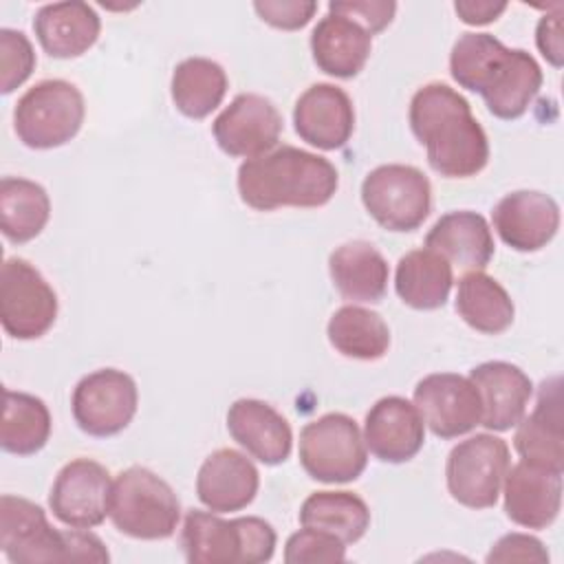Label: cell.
Segmentation results:
<instances>
[{
    "mask_svg": "<svg viewBox=\"0 0 564 564\" xmlns=\"http://www.w3.org/2000/svg\"><path fill=\"white\" fill-rule=\"evenodd\" d=\"M48 216L51 200L40 183L20 176L0 181V229L9 242L33 240L46 227Z\"/></svg>",
    "mask_w": 564,
    "mask_h": 564,
    "instance_id": "cell-30",
    "label": "cell"
},
{
    "mask_svg": "<svg viewBox=\"0 0 564 564\" xmlns=\"http://www.w3.org/2000/svg\"><path fill=\"white\" fill-rule=\"evenodd\" d=\"M51 436V412L46 403L29 392L4 390L0 445L9 454L31 456Z\"/></svg>",
    "mask_w": 564,
    "mask_h": 564,
    "instance_id": "cell-34",
    "label": "cell"
},
{
    "mask_svg": "<svg viewBox=\"0 0 564 564\" xmlns=\"http://www.w3.org/2000/svg\"><path fill=\"white\" fill-rule=\"evenodd\" d=\"M505 513L527 529H546L562 507V471H553L527 460L516 463L505 474Z\"/></svg>",
    "mask_w": 564,
    "mask_h": 564,
    "instance_id": "cell-18",
    "label": "cell"
},
{
    "mask_svg": "<svg viewBox=\"0 0 564 564\" xmlns=\"http://www.w3.org/2000/svg\"><path fill=\"white\" fill-rule=\"evenodd\" d=\"M372 35L355 20L326 13L311 33L313 62L326 75L350 79L361 73L370 57Z\"/></svg>",
    "mask_w": 564,
    "mask_h": 564,
    "instance_id": "cell-25",
    "label": "cell"
},
{
    "mask_svg": "<svg viewBox=\"0 0 564 564\" xmlns=\"http://www.w3.org/2000/svg\"><path fill=\"white\" fill-rule=\"evenodd\" d=\"M454 284L452 264L432 249L408 251L394 271V289L403 304L416 311L445 306Z\"/></svg>",
    "mask_w": 564,
    "mask_h": 564,
    "instance_id": "cell-28",
    "label": "cell"
},
{
    "mask_svg": "<svg viewBox=\"0 0 564 564\" xmlns=\"http://www.w3.org/2000/svg\"><path fill=\"white\" fill-rule=\"evenodd\" d=\"M414 405L438 438H456L480 425L482 401L469 377L434 372L414 388Z\"/></svg>",
    "mask_w": 564,
    "mask_h": 564,
    "instance_id": "cell-14",
    "label": "cell"
},
{
    "mask_svg": "<svg viewBox=\"0 0 564 564\" xmlns=\"http://www.w3.org/2000/svg\"><path fill=\"white\" fill-rule=\"evenodd\" d=\"M339 185L335 165L313 152L282 145L238 167L242 203L258 212L278 207H322Z\"/></svg>",
    "mask_w": 564,
    "mask_h": 564,
    "instance_id": "cell-3",
    "label": "cell"
},
{
    "mask_svg": "<svg viewBox=\"0 0 564 564\" xmlns=\"http://www.w3.org/2000/svg\"><path fill=\"white\" fill-rule=\"evenodd\" d=\"M507 469V443L494 434H474L454 445L447 456V489L463 507L487 509L498 502Z\"/></svg>",
    "mask_w": 564,
    "mask_h": 564,
    "instance_id": "cell-9",
    "label": "cell"
},
{
    "mask_svg": "<svg viewBox=\"0 0 564 564\" xmlns=\"http://www.w3.org/2000/svg\"><path fill=\"white\" fill-rule=\"evenodd\" d=\"M258 487L260 474L256 465L229 447L212 452L196 476V496L214 513L245 509L253 502Z\"/></svg>",
    "mask_w": 564,
    "mask_h": 564,
    "instance_id": "cell-20",
    "label": "cell"
},
{
    "mask_svg": "<svg viewBox=\"0 0 564 564\" xmlns=\"http://www.w3.org/2000/svg\"><path fill=\"white\" fill-rule=\"evenodd\" d=\"M522 460L562 471L564 467V434H562V394L560 379L553 377L540 386L538 403L529 416L518 421L513 436Z\"/></svg>",
    "mask_w": 564,
    "mask_h": 564,
    "instance_id": "cell-23",
    "label": "cell"
},
{
    "mask_svg": "<svg viewBox=\"0 0 564 564\" xmlns=\"http://www.w3.org/2000/svg\"><path fill=\"white\" fill-rule=\"evenodd\" d=\"M410 128L427 150V163L445 178H469L485 170L489 141L469 101L443 82L421 86L410 101Z\"/></svg>",
    "mask_w": 564,
    "mask_h": 564,
    "instance_id": "cell-1",
    "label": "cell"
},
{
    "mask_svg": "<svg viewBox=\"0 0 564 564\" xmlns=\"http://www.w3.org/2000/svg\"><path fill=\"white\" fill-rule=\"evenodd\" d=\"M469 379L482 401L480 425L494 432L518 425L533 394V383L524 370L509 361H485L471 368Z\"/></svg>",
    "mask_w": 564,
    "mask_h": 564,
    "instance_id": "cell-21",
    "label": "cell"
},
{
    "mask_svg": "<svg viewBox=\"0 0 564 564\" xmlns=\"http://www.w3.org/2000/svg\"><path fill=\"white\" fill-rule=\"evenodd\" d=\"M300 463L319 482L357 480L368 463L357 421L341 412H328L306 423L300 432Z\"/></svg>",
    "mask_w": 564,
    "mask_h": 564,
    "instance_id": "cell-7",
    "label": "cell"
},
{
    "mask_svg": "<svg viewBox=\"0 0 564 564\" xmlns=\"http://www.w3.org/2000/svg\"><path fill=\"white\" fill-rule=\"evenodd\" d=\"M108 516L123 535L165 540L178 527L181 502L161 476L134 465L112 480Z\"/></svg>",
    "mask_w": 564,
    "mask_h": 564,
    "instance_id": "cell-5",
    "label": "cell"
},
{
    "mask_svg": "<svg viewBox=\"0 0 564 564\" xmlns=\"http://www.w3.org/2000/svg\"><path fill=\"white\" fill-rule=\"evenodd\" d=\"M35 68L31 40L15 29H0V93L9 95L22 86Z\"/></svg>",
    "mask_w": 564,
    "mask_h": 564,
    "instance_id": "cell-36",
    "label": "cell"
},
{
    "mask_svg": "<svg viewBox=\"0 0 564 564\" xmlns=\"http://www.w3.org/2000/svg\"><path fill=\"white\" fill-rule=\"evenodd\" d=\"M227 73L209 57H187L172 73V101L189 119H205L227 93Z\"/></svg>",
    "mask_w": 564,
    "mask_h": 564,
    "instance_id": "cell-31",
    "label": "cell"
},
{
    "mask_svg": "<svg viewBox=\"0 0 564 564\" xmlns=\"http://www.w3.org/2000/svg\"><path fill=\"white\" fill-rule=\"evenodd\" d=\"M33 31L44 53L70 59L84 55L97 42L101 20L86 2H51L35 11Z\"/></svg>",
    "mask_w": 564,
    "mask_h": 564,
    "instance_id": "cell-24",
    "label": "cell"
},
{
    "mask_svg": "<svg viewBox=\"0 0 564 564\" xmlns=\"http://www.w3.org/2000/svg\"><path fill=\"white\" fill-rule=\"evenodd\" d=\"M330 346L350 359L375 361L390 348V328L383 317L370 308L346 304L328 319Z\"/></svg>",
    "mask_w": 564,
    "mask_h": 564,
    "instance_id": "cell-32",
    "label": "cell"
},
{
    "mask_svg": "<svg viewBox=\"0 0 564 564\" xmlns=\"http://www.w3.org/2000/svg\"><path fill=\"white\" fill-rule=\"evenodd\" d=\"M110 494V471L97 460L75 458L57 471L48 494V507L66 527L93 529L106 520Z\"/></svg>",
    "mask_w": 564,
    "mask_h": 564,
    "instance_id": "cell-13",
    "label": "cell"
},
{
    "mask_svg": "<svg viewBox=\"0 0 564 564\" xmlns=\"http://www.w3.org/2000/svg\"><path fill=\"white\" fill-rule=\"evenodd\" d=\"M494 236L487 220L469 209L441 216L425 236V249L436 251L449 264L480 271L494 258Z\"/></svg>",
    "mask_w": 564,
    "mask_h": 564,
    "instance_id": "cell-26",
    "label": "cell"
},
{
    "mask_svg": "<svg viewBox=\"0 0 564 564\" xmlns=\"http://www.w3.org/2000/svg\"><path fill=\"white\" fill-rule=\"evenodd\" d=\"M449 73L460 88L478 93L489 112L511 121L527 112L542 86V68L522 48H507L489 33H463L449 53Z\"/></svg>",
    "mask_w": 564,
    "mask_h": 564,
    "instance_id": "cell-2",
    "label": "cell"
},
{
    "mask_svg": "<svg viewBox=\"0 0 564 564\" xmlns=\"http://www.w3.org/2000/svg\"><path fill=\"white\" fill-rule=\"evenodd\" d=\"M86 115L84 95L66 79H42L15 104L13 128L18 139L33 150L68 143Z\"/></svg>",
    "mask_w": 564,
    "mask_h": 564,
    "instance_id": "cell-6",
    "label": "cell"
},
{
    "mask_svg": "<svg viewBox=\"0 0 564 564\" xmlns=\"http://www.w3.org/2000/svg\"><path fill=\"white\" fill-rule=\"evenodd\" d=\"M328 271L341 297L352 302H381L388 289V262L366 240L339 245L328 258Z\"/></svg>",
    "mask_w": 564,
    "mask_h": 564,
    "instance_id": "cell-27",
    "label": "cell"
},
{
    "mask_svg": "<svg viewBox=\"0 0 564 564\" xmlns=\"http://www.w3.org/2000/svg\"><path fill=\"white\" fill-rule=\"evenodd\" d=\"M346 560L344 542L326 531L304 527L289 535L284 544L286 564H337Z\"/></svg>",
    "mask_w": 564,
    "mask_h": 564,
    "instance_id": "cell-35",
    "label": "cell"
},
{
    "mask_svg": "<svg viewBox=\"0 0 564 564\" xmlns=\"http://www.w3.org/2000/svg\"><path fill=\"white\" fill-rule=\"evenodd\" d=\"M364 443L383 463H405L421 452L425 423L408 399L383 397L366 414Z\"/></svg>",
    "mask_w": 564,
    "mask_h": 564,
    "instance_id": "cell-19",
    "label": "cell"
},
{
    "mask_svg": "<svg viewBox=\"0 0 564 564\" xmlns=\"http://www.w3.org/2000/svg\"><path fill=\"white\" fill-rule=\"evenodd\" d=\"M535 44L540 48V53L553 64V66H562L564 59V42H562V13L560 9L555 13H546L540 22H538V31H535Z\"/></svg>",
    "mask_w": 564,
    "mask_h": 564,
    "instance_id": "cell-40",
    "label": "cell"
},
{
    "mask_svg": "<svg viewBox=\"0 0 564 564\" xmlns=\"http://www.w3.org/2000/svg\"><path fill=\"white\" fill-rule=\"evenodd\" d=\"M0 549L13 564L68 562L66 533L51 527L44 509L26 498H0Z\"/></svg>",
    "mask_w": 564,
    "mask_h": 564,
    "instance_id": "cell-12",
    "label": "cell"
},
{
    "mask_svg": "<svg viewBox=\"0 0 564 564\" xmlns=\"http://www.w3.org/2000/svg\"><path fill=\"white\" fill-rule=\"evenodd\" d=\"M256 13L262 22L282 29L297 31L311 22L317 11V2L313 0H258L253 2Z\"/></svg>",
    "mask_w": 564,
    "mask_h": 564,
    "instance_id": "cell-37",
    "label": "cell"
},
{
    "mask_svg": "<svg viewBox=\"0 0 564 564\" xmlns=\"http://www.w3.org/2000/svg\"><path fill=\"white\" fill-rule=\"evenodd\" d=\"M227 430L231 438L264 465H280L293 447L289 421L260 399H238L229 405Z\"/></svg>",
    "mask_w": 564,
    "mask_h": 564,
    "instance_id": "cell-22",
    "label": "cell"
},
{
    "mask_svg": "<svg viewBox=\"0 0 564 564\" xmlns=\"http://www.w3.org/2000/svg\"><path fill=\"white\" fill-rule=\"evenodd\" d=\"M64 533L68 544V562H108L110 560L104 542L88 529L70 527Z\"/></svg>",
    "mask_w": 564,
    "mask_h": 564,
    "instance_id": "cell-41",
    "label": "cell"
},
{
    "mask_svg": "<svg viewBox=\"0 0 564 564\" xmlns=\"http://www.w3.org/2000/svg\"><path fill=\"white\" fill-rule=\"evenodd\" d=\"M57 317V295L42 273L22 258L0 269V322L13 339L42 337Z\"/></svg>",
    "mask_w": 564,
    "mask_h": 564,
    "instance_id": "cell-10",
    "label": "cell"
},
{
    "mask_svg": "<svg viewBox=\"0 0 564 564\" xmlns=\"http://www.w3.org/2000/svg\"><path fill=\"white\" fill-rule=\"evenodd\" d=\"M456 311L467 326L485 335L505 333L516 315L505 286L482 271H469L458 280Z\"/></svg>",
    "mask_w": 564,
    "mask_h": 564,
    "instance_id": "cell-29",
    "label": "cell"
},
{
    "mask_svg": "<svg viewBox=\"0 0 564 564\" xmlns=\"http://www.w3.org/2000/svg\"><path fill=\"white\" fill-rule=\"evenodd\" d=\"M361 203L383 229L414 231L430 216L432 185L419 167L388 163L366 174Z\"/></svg>",
    "mask_w": 564,
    "mask_h": 564,
    "instance_id": "cell-8",
    "label": "cell"
},
{
    "mask_svg": "<svg viewBox=\"0 0 564 564\" xmlns=\"http://www.w3.org/2000/svg\"><path fill=\"white\" fill-rule=\"evenodd\" d=\"M295 132L319 150H337L355 130V108L348 93L335 84H313L293 108Z\"/></svg>",
    "mask_w": 564,
    "mask_h": 564,
    "instance_id": "cell-17",
    "label": "cell"
},
{
    "mask_svg": "<svg viewBox=\"0 0 564 564\" xmlns=\"http://www.w3.org/2000/svg\"><path fill=\"white\" fill-rule=\"evenodd\" d=\"M397 4L388 0H352V2H330L328 13L346 15L359 22L370 35L381 33L394 18Z\"/></svg>",
    "mask_w": 564,
    "mask_h": 564,
    "instance_id": "cell-38",
    "label": "cell"
},
{
    "mask_svg": "<svg viewBox=\"0 0 564 564\" xmlns=\"http://www.w3.org/2000/svg\"><path fill=\"white\" fill-rule=\"evenodd\" d=\"M300 522L352 544L368 531L370 509L352 491H313L300 507Z\"/></svg>",
    "mask_w": 564,
    "mask_h": 564,
    "instance_id": "cell-33",
    "label": "cell"
},
{
    "mask_svg": "<svg viewBox=\"0 0 564 564\" xmlns=\"http://www.w3.org/2000/svg\"><path fill=\"white\" fill-rule=\"evenodd\" d=\"M487 562H549V551L544 544L527 533H507L502 535L491 551L487 553Z\"/></svg>",
    "mask_w": 564,
    "mask_h": 564,
    "instance_id": "cell-39",
    "label": "cell"
},
{
    "mask_svg": "<svg viewBox=\"0 0 564 564\" xmlns=\"http://www.w3.org/2000/svg\"><path fill=\"white\" fill-rule=\"evenodd\" d=\"M491 218L502 242L524 253L546 247L560 229L557 203L538 189H518L502 196Z\"/></svg>",
    "mask_w": 564,
    "mask_h": 564,
    "instance_id": "cell-16",
    "label": "cell"
},
{
    "mask_svg": "<svg viewBox=\"0 0 564 564\" xmlns=\"http://www.w3.org/2000/svg\"><path fill=\"white\" fill-rule=\"evenodd\" d=\"M139 392L134 379L117 368H101L84 379L73 390V419L82 432L90 436H115L128 427L137 414Z\"/></svg>",
    "mask_w": 564,
    "mask_h": 564,
    "instance_id": "cell-11",
    "label": "cell"
},
{
    "mask_svg": "<svg viewBox=\"0 0 564 564\" xmlns=\"http://www.w3.org/2000/svg\"><path fill=\"white\" fill-rule=\"evenodd\" d=\"M212 130L225 154L256 159L278 145L282 115L271 99L256 93H242L214 119Z\"/></svg>",
    "mask_w": 564,
    "mask_h": 564,
    "instance_id": "cell-15",
    "label": "cell"
},
{
    "mask_svg": "<svg viewBox=\"0 0 564 564\" xmlns=\"http://www.w3.org/2000/svg\"><path fill=\"white\" fill-rule=\"evenodd\" d=\"M507 9V2H489V0H458L454 2V11L465 24H489L494 22L502 11Z\"/></svg>",
    "mask_w": 564,
    "mask_h": 564,
    "instance_id": "cell-42",
    "label": "cell"
},
{
    "mask_svg": "<svg viewBox=\"0 0 564 564\" xmlns=\"http://www.w3.org/2000/svg\"><path fill=\"white\" fill-rule=\"evenodd\" d=\"M278 535L256 516L225 520L214 511L192 509L181 531V549L189 564H260L269 562Z\"/></svg>",
    "mask_w": 564,
    "mask_h": 564,
    "instance_id": "cell-4",
    "label": "cell"
}]
</instances>
